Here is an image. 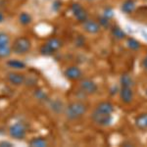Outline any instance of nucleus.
Segmentation results:
<instances>
[{
	"label": "nucleus",
	"instance_id": "f257e3e1",
	"mask_svg": "<svg viewBox=\"0 0 147 147\" xmlns=\"http://www.w3.org/2000/svg\"><path fill=\"white\" fill-rule=\"evenodd\" d=\"M86 112H87V106L85 105L84 102H80V101L71 102L67 107L65 108V110H64L65 117L69 121L79 120L84 115H85Z\"/></svg>",
	"mask_w": 147,
	"mask_h": 147
},
{
	"label": "nucleus",
	"instance_id": "f03ea898",
	"mask_svg": "<svg viewBox=\"0 0 147 147\" xmlns=\"http://www.w3.org/2000/svg\"><path fill=\"white\" fill-rule=\"evenodd\" d=\"M12 53L17 56H24L32 49V41L27 36H19L11 44Z\"/></svg>",
	"mask_w": 147,
	"mask_h": 147
},
{
	"label": "nucleus",
	"instance_id": "7ed1b4c3",
	"mask_svg": "<svg viewBox=\"0 0 147 147\" xmlns=\"http://www.w3.org/2000/svg\"><path fill=\"white\" fill-rule=\"evenodd\" d=\"M62 47V41L58 37H51L39 48V52L43 56H51Z\"/></svg>",
	"mask_w": 147,
	"mask_h": 147
},
{
	"label": "nucleus",
	"instance_id": "20e7f679",
	"mask_svg": "<svg viewBox=\"0 0 147 147\" xmlns=\"http://www.w3.org/2000/svg\"><path fill=\"white\" fill-rule=\"evenodd\" d=\"M9 136L11 138H14L16 140H23L27 136V127L24 123L17 122L15 124L10 125L9 127Z\"/></svg>",
	"mask_w": 147,
	"mask_h": 147
},
{
	"label": "nucleus",
	"instance_id": "39448f33",
	"mask_svg": "<svg viewBox=\"0 0 147 147\" xmlns=\"http://www.w3.org/2000/svg\"><path fill=\"white\" fill-rule=\"evenodd\" d=\"M91 119L96 125H101V127H107V125H111V123L113 121V117L112 114L104 113L97 110V109H94L91 115Z\"/></svg>",
	"mask_w": 147,
	"mask_h": 147
},
{
	"label": "nucleus",
	"instance_id": "423d86ee",
	"mask_svg": "<svg viewBox=\"0 0 147 147\" xmlns=\"http://www.w3.org/2000/svg\"><path fill=\"white\" fill-rule=\"evenodd\" d=\"M11 38L6 32H0V58H7L11 55Z\"/></svg>",
	"mask_w": 147,
	"mask_h": 147
},
{
	"label": "nucleus",
	"instance_id": "0eeeda50",
	"mask_svg": "<svg viewBox=\"0 0 147 147\" xmlns=\"http://www.w3.org/2000/svg\"><path fill=\"white\" fill-rule=\"evenodd\" d=\"M71 12H72L73 16L75 17L76 20L79 23L82 24L84 22L88 19V13L84 9V7L82 4L78 3V2H74L71 5Z\"/></svg>",
	"mask_w": 147,
	"mask_h": 147
},
{
	"label": "nucleus",
	"instance_id": "6e6552de",
	"mask_svg": "<svg viewBox=\"0 0 147 147\" xmlns=\"http://www.w3.org/2000/svg\"><path fill=\"white\" fill-rule=\"evenodd\" d=\"M80 89L82 93L92 95L98 90V85L91 79H82L80 82Z\"/></svg>",
	"mask_w": 147,
	"mask_h": 147
},
{
	"label": "nucleus",
	"instance_id": "1a4fd4ad",
	"mask_svg": "<svg viewBox=\"0 0 147 147\" xmlns=\"http://www.w3.org/2000/svg\"><path fill=\"white\" fill-rule=\"evenodd\" d=\"M7 80L8 82L14 86H20L25 84L26 82V76L22 73L19 72H9L7 74Z\"/></svg>",
	"mask_w": 147,
	"mask_h": 147
},
{
	"label": "nucleus",
	"instance_id": "9d476101",
	"mask_svg": "<svg viewBox=\"0 0 147 147\" xmlns=\"http://www.w3.org/2000/svg\"><path fill=\"white\" fill-rule=\"evenodd\" d=\"M64 76L69 80H80L82 79V70L77 67V66H70L65 70L64 72Z\"/></svg>",
	"mask_w": 147,
	"mask_h": 147
},
{
	"label": "nucleus",
	"instance_id": "9b49d317",
	"mask_svg": "<svg viewBox=\"0 0 147 147\" xmlns=\"http://www.w3.org/2000/svg\"><path fill=\"white\" fill-rule=\"evenodd\" d=\"M82 28H84V32H86L89 34H96L100 32L101 26L99 25V23L97 21L90 20V19H87L85 22L82 24Z\"/></svg>",
	"mask_w": 147,
	"mask_h": 147
},
{
	"label": "nucleus",
	"instance_id": "f8f14e48",
	"mask_svg": "<svg viewBox=\"0 0 147 147\" xmlns=\"http://www.w3.org/2000/svg\"><path fill=\"white\" fill-rule=\"evenodd\" d=\"M120 98L124 103L129 104L134 100V90L130 86H121Z\"/></svg>",
	"mask_w": 147,
	"mask_h": 147
},
{
	"label": "nucleus",
	"instance_id": "ddd939ff",
	"mask_svg": "<svg viewBox=\"0 0 147 147\" xmlns=\"http://www.w3.org/2000/svg\"><path fill=\"white\" fill-rule=\"evenodd\" d=\"M136 8V3L134 0H125V1L123 2L121 10H122L123 13L129 15V14L134 13Z\"/></svg>",
	"mask_w": 147,
	"mask_h": 147
},
{
	"label": "nucleus",
	"instance_id": "4468645a",
	"mask_svg": "<svg viewBox=\"0 0 147 147\" xmlns=\"http://www.w3.org/2000/svg\"><path fill=\"white\" fill-rule=\"evenodd\" d=\"M134 124L138 129L147 130V113H143L137 116L134 120Z\"/></svg>",
	"mask_w": 147,
	"mask_h": 147
},
{
	"label": "nucleus",
	"instance_id": "2eb2a0df",
	"mask_svg": "<svg viewBox=\"0 0 147 147\" xmlns=\"http://www.w3.org/2000/svg\"><path fill=\"white\" fill-rule=\"evenodd\" d=\"M95 109L101 111V112L107 113V114H113L114 110H115L114 105L109 101H102V102H100V103H98L97 104V106L95 107Z\"/></svg>",
	"mask_w": 147,
	"mask_h": 147
},
{
	"label": "nucleus",
	"instance_id": "dca6fc26",
	"mask_svg": "<svg viewBox=\"0 0 147 147\" xmlns=\"http://www.w3.org/2000/svg\"><path fill=\"white\" fill-rule=\"evenodd\" d=\"M28 145L32 147H46L48 145V141L43 136H36L28 141Z\"/></svg>",
	"mask_w": 147,
	"mask_h": 147
},
{
	"label": "nucleus",
	"instance_id": "f3484780",
	"mask_svg": "<svg viewBox=\"0 0 147 147\" xmlns=\"http://www.w3.org/2000/svg\"><path fill=\"white\" fill-rule=\"evenodd\" d=\"M6 65L8 66L9 68L13 69V70H24L27 67L25 62L21 60H18V59H10L6 62Z\"/></svg>",
	"mask_w": 147,
	"mask_h": 147
},
{
	"label": "nucleus",
	"instance_id": "a211bd4d",
	"mask_svg": "<svg viewBox=\"0 0 147 147\" xmlns=\"http://www.w3.org/2000/svg\"><path fill=\"white\" fill-rule=\"evenodd\" d=\"M18 20H19V23L22 26H28L32 22V17L28 12H21L20 15H19Z\"/></svg>",
	"mask_w": 147,
	"mask_h": 147
},
{
	"label": "nucleus",
	"instance_id": "6ab92c4d",
	"mask_svg": "<svg viewBox=\"0 0 147 147\" xmlns=\"http://www.w3.org/2000/svg\"><path fill=\"white\" fill-rule=\"evenodd\" d=\"M111 34H112L113 36L118 40L125 39V36H127L125 32L120 27H118V26H115V27H113L111 28Z\"/></svg>",
	"mask_w": 147,
	"mask_h": 147
},
{
	"label": "nucleus",
	"instance_id": "aec40b11",
	"mask_svg": "<svg viewBox=\"0 0 147 147\" xmlns=\"http://www.w3.org/2000/svg\"><path fill=\"white\" fill-rule=\"evenodd\" d=\"M127 46L129 47L130 50L137 51L139 48H140V43H139V41H137L136 38H134V37H127Z\"/></svg>",
	"mask_w": 147,
	"mask_h": 147
},
{
	"label": "nucleus",
	"instance_id": "412c9836",
	"mask_svg": "<svg viewBox=\"0 0 147 147\" xmlns=\"http://www.w3.org/2000/svg\"><path fill=\"white\" fill-rule=\"evenodd\" d=\"M120 82H121V86H132L134 84V80H132L131 77L129 75H123L121 77V80H120Z\"/></svg>",
	"mask_w": 147,
	"mask_h": 147
},
{
	"label": "nucleus",
	"instance_id": "4be33fe9",
	"mask_svg": "<svg viewBox=\"0 0 147 147\" xmlns=\"http://www.w3.org/2000/svg\"><path fill=\"white\" fill-rule=\"evenodd\" d=\"M34 95L37 100L39 101H47L48 100V95L45 91H43L42 89H35L34 92Z\"/></svg>",
	"mask_w": 147,
	"mask_h": 147
},
{
	"label": "nucleus",
	"instance_id": "5701e85b",
	"mask_svg": "<svg viewBox=\"0 0 147 147\" xmlns=\"http://www.w3.org/2000/svg\"><path fill=\"white\" fill-rule=\"evenodd\" d=\"M51 107H52V110L55 113H59L60 111L63 110V103L59 100L53 101V102H51Z\"/></svg>",
	"mask_w": 147,
	"mask_h": 147
},
{
	"label": "nucleus",
	"instance_id": "b1692460",
	"mask_svg": "<svg viewBox=\"0 0 147 147\" xmlns=\"http://www.w3.org/2000/svg\"><path fill=\"white\" fill-rule=\"evenodd\" d=\"M98 23H99V25H100L101 27L108 28L109 26H110V19L104 17V16L102 15V16H100V17L98 18Z\"/></svg>",
	"mask_w": 147,
	"mask_h": 147
},
{
	"label": "nucleus",
	"instance_id": "393cba45",
	"mask_svg": "<svg viewBox=\"0 0 147 147\" xmlns=\"http://www.w3.org/2000/svg\"><path fill=\"white\" fill-rule=\"evenodd\" d=\"M103 16H104V17H106V18H108V19H110V20H111V18L114 17V11L112 10V8H110V7H107V8L104 9Z\"/></svg>",
	"mask_w": 147,
	"mask_h": 147
},
{
	"label": "nucleus",
	"instance_id": "a878e982",
	"mask_svg": "<svg viewBox=\"0 0 147 147\" xmlns=\"http://www.w3.org/2000/svg\"><path fill=\"white\" fill-rule=\"evenodd\" d=\"M13 146V143L9 141H6V140H3V141H0V147H12Z\"/></svg>",
	"mask_w": 147,
	"mask_h": 147
},
{
	"label": "nucleus",
	"instance_id": "bb28decb",
	"mask_svg": "<svg viewBox=\"0 0 147 147\" xmlns=\"http://www.w3.org/2000/svg\"><path fill=\"white\" fill-rule=\"evenodd\" d=\"M142 67H143L144 70L147 71V54H146V56L144 57L143 61H142Z\"/></svg>",
	"mask_w": 147,
	"mask_h": 147
},
{
	"label": "nucleus",
	"instance_id": "cd10ccee",
	"mask_svg": "<svg viewBox=\"0 0 147 147\" xmlns=\"http://www.w3.org/2000/svg\"><path fill=\"white\" fill-rule=\"evenodd\" d=\"M4 20H5V15H4L3 12L0 11V24L3 23V22H4Z\"/></svg>",
	"mask_w": 147,
	"mask_h": 147
},
{
	"label": "nucleus",
	"instance_id": "c85d7f7f",
	"mask_svg": "<svg viewBox=\"0 0 147 147\" xmlns=\"http://www.w3.org/2000/svg\"><path fill=\"white\" fill-rule=\"evenodd\" d=\"M84 1H86V2H92V1H94V0H84Z\"/></svg>",
	"mask_w": 147,
	"mask_h": 147
},
{
	"label": "nucleus",
	"instance_id": "c756f323",
	"mask_svg": "<svg viewBox=\"0 0 147 147\" xmlns=\"http://www.w3.org/2000/svg\"><path fill=\"white\" fill-rule=\"evenodd\" d=\"M145 94H146V96H147V88H146V91H145Z\"/></svg>",
	"mask_w": 147,
	"mask_h": 147
}]
</instances>
